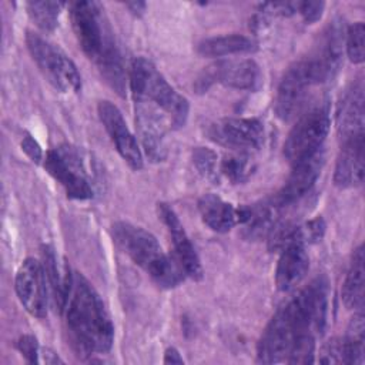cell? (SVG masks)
I'll return each instance as SVG.
<instances>
[{"instance_id": "cell-34", "label": "cell", "mask_w": 365, "mask_h": 365, "mask_svg": "<svg viewBox=\"0 0 365 365\" xmlns=\"http://www.w3.org/2000/svg\"><path fill=\"white\" fill-rule=\"evenodd\" d=\"M21 148L23 151L30 157L31 161L34 163H40L43 160V151H41V147L38 145V143L30 135V134H26L21 140Z\"/></svg>"}, {"instance_id": "cell-5", "label": "cell", "mask_w": 365, "mask_h": 365, "mask_svg": "<svg viewBox=\"0 0 365 365\" xmlns=\"http://www.w3.org/2000/svg\"><path fill=\"white\" fill-rule=\"evenodd\" d=\"M114 242L160 287H177L184 278L178 261L170 257L157 238L143 227L118 221L111 228Z\"/></svg>"}, {"instance_id": "cell-15", "label": "cell", "mask_w": 365, "mask_h": 365, "mask_svg": "<svg viewBox=\"0 0 365 365\" xmlns=\"http://www.w3.org/2000/svg\"><path fill=\"white\" fill-rule=\"evenodd\" d=\"M324 165V148H319L314 154L297 161L292 164V171L279 190V192L274 197V202L278 207H284L287 204L295 202L302 198L315 184L319 177V173Z\"/></svg>"}, {"instance_id": "cell-23", "label": "cell", "mask_w": 365, "mask_h": 365, "mask_svg": "<svg viewBox=\"0 0 365 365\" xmlns=\"http://www.w3.org/2000/svg\"><path fill=\"white\" fill-rule=\"evenodd\" d=\"M257 48V43L242 34H225L202 40L197 46V51L204 57H224L235 54L252 53Z\"/></svg>"}, {"instance_id": "cell-26", "label": "cell", "mask_w": 365, "mask_h": 365, "mask_svg": "<svg viewBox=\"0 0 365 365\" xmlns=\"http://www.w3.org/2000/svg\"><path fill=\"white\" fill-rule=\"evenodd\" d=\"M63 3L58 1H30L27 11L31 20L44 31H51L58 24Z\"/></svg>"}, {"instance_id": "cell-3", "label": "cell", "mask_w": 365, "mask_h": 365, "mask_svg": "<svg viewBox=\"0 0 365 365\" xmlns=\"http://www.w3.org/2000/svg\"><path fill=\"white\" fill-rule=\"evenodd\" d=\"M70 338L77 351L107 352L114 341V327L103 299L88 279L76 272L66 304Z\"/></svg>"}, {"instance_id": "cell-20", "label": "cell", "mask_w": 365, "mask_h": 365, "mask_svg": "<svg viewBox=\"0 0 365 365\" xmlns=\"http://www.w3.org/2000/svg\"><path fill=\"white\" fill-rule=\"evenodd\" d=\"M278 208L279 207L274 201L237 208L238 224L242 225L245 238L259 240L269 235L277 225Z\"/></svg>"}, {"instance_id": "cell-37", "label": "cell", "mask_w": 365, "mask_h": 365, "mask_svg": "<svg viewBox=\"0 0 365 365\" xmlns=\"http://www.w3.org/2000/svg\"><path fill=\"white\" fill-rule=\"evenodd\" d=\"M127 7H128L133 13L141 14V13L144 11V9H145V3H143V1H133V3H127Z\"/></svg>"}, {"instance_id": "cell-33", "label": "cell", "mask_w": 365, "mask_h": 365, "mask_svg": "<svg viewBox=\"0 0 365 365\" xmlns=\"http://www.w3.org/2000/svg\"><path fill=\"white\" fill-rule=\"evenodd\" d=\"M325 3L322 1H297V13H299L307 23H315L321 19Z\"/></svg>"}, {"instance_id": "cell-17", "label": "cell", "mask_w": 365, "mask_h": 365, "mask_svg": "<svg viewBox=\"0 0 365 365\" xmlns=\"http://www.w3.org/2000/svg\"><path fill=\"white\" fill-rule=\"evenodd\" d=\"M364 86L362 81L351 84L336 106V128L344 141L364 138Z\"/></svg>"}, {"instance_id": "cell-6", "label": "cell", "mask_w": 365, "mask_h": 365, "mask_svg": "<svg viewBox=\"0 0 365 365\" xmlns=\"http://www.w3.org/2000/svg\"><path fill=\"white\" fill-rule=\"evenodd\" d=\"M26 43L37 67L53 87L63 93L80 91V73L71 58H68L60 47L31 31L27 33Z\"/></svg>"}, {"instance_id": "cell-16", "label": "cell", "mask_w": 365, "mask_h": 365, "mask_svg": "<svg viewBox=\"0 0 365 365\" xmlns=\"http://www.w3.org/2000/svg\"><path fill=\"white\" fill-rule=\"evenodd\" d=\"M157 210H158V215H160L161 221L165 224V227L171 235L177 261L182 267L185 275H188L190 278H192L195 281L202 279L204 272H202L201 261H200L181 221L178 220L177 214L174 212V210L171 207H168L164 202H160Z\"/></svg>"}, {"instance_id": "cell-22", "label": "cell", "mask_w": 365, "mask_h": 365, "mask_svg": "<svg viewBox=\"0 0 365 365\" xmlns=\"http://www.w3.org/2000/svg\"><path fill=\"white\" fill-rule=\"evenodd\" d=\"M41 255H43V267H44L48 287L53 292L54 301L58 309L64 311L68 299V294L71 289V284H73V275L70 274V268L66 264L63 265V268L58 267L57 264L58 261L54 254V250L48 245H43Z\"/></svg>"}, {"instance_id": "cell-30", "label": "cell", "mask_w": 365, "mask_h": 365, "mask_svg": "<svg viewBox=\"0 0 365 365\" xmlns=\"http://www.w3.org/2000/svg\"><path fill=\"white\" fill-rule=\"evenodd\" d=\"M217 154L208 148L200 147L194 151V163L195 167L201 174L205 177H212L215 174V167H217Z\"/></svg>"}, {"instance_id": "cell-11", "label": "cell", "mask_w": 365, "mask_h": 365, "mask_svg": "<svg viewBox=\"0 0 365 365\" xmlns=\"http://www.w3.org/2000/svg\"><path fill=\"white\" fill-rule=\"evenodd\" d=\"M44 167L64 187L70 198L88 200L93 197V187L86 178L84 171H80V158L71 150L64 147L50 150L46 154Z\"/></svg>"}, {"instance_id": "cell-4", "label": "cell", "mask_w": 365, "mask_h": 365, "mask_svg": "<svg viewBox=\"0 0 365 365\" xmlns=\"http://www.w3.org/2000/svg\"><path fill=\"white\" fill-rule=\"evenodd\" d=\"M96 1H76L70 6L74 34L84 54L93 60L104 80L120 94L125 90V73L113 31Z\"/></svg>"}, {"instance_id": "cell-1", "label": "cell", "mask_w": 365, "mask_h": 365, "mask_svg": "<svg viewBox=\"0 0 365 365\" xmlns=\"http://www.w3.org/2000/svg\"><path fill=\"white\" fill-rule=\"evenodd\" d=\"M328 312V281L317 277L268 322L258 345L262 364H312L315 336L322 334Z\"/></svg>"}, {"instance_id": "cell-25", "label": "cell", "mask_w": 365, "mask_h": 365, "mask_svg": "<svg viewBox=\"0 0 365 365\" xmlns=\"http://www.w3.org/2000/svg\"><path fill=\"white\" fill-rule=\"evenodd\" d=\"M364 315L359 311L355 314L348 325L346 335L342 338L344 339V346H345V356H346V364H364Z\"/></svg>"}, {"instance_id": "cell-10", "label": "cell", "mask_w": 365, "mask_h": 365, "mask_svg": "<svg viewBox=\"0 0 365 365\" xmlns=\"http://www.w3.org/2000/svg\"><path fill=\"white\" fill-rule=\"evenodd\" d=\"M16 294L29 314L44 318L48 309V281L44 267L34 258H26L16 274Z\"/></svg>"}, {"instance_id": "cell-13", "label": "cell", "mask_w": 365, "mask_h": 365, "mask_svg": "<svg viewBox=\"0 0 365 365\" xmlns=\"http://www.w3.org/2000/svg\"><path fill=\"white\" fill-rule=\"evenodd\" d=\"M208 135L232 150H258L264 143V125L257 118H225L212 124Z\"/></svg>"}, {"instance_id": "cell-12", "label": "cell", "mask_w": 365, "mask_h": 365, "mask_svg": "<svg viewBox=\"0 0 365 365\" xmlns=\"http://www.w3.org/2000/svg\"><path fill=\"white\" fill-rule=\"evenodd\" d=\"M314 86L304 60L294 63L282 76L275 96V113L287 121L295 117L305 104L308 90Z\"/></svg>"}, {"instance_id": "cell-19", "label": "cell", "mask_w": 365, "mask_h": 365, "mask_svg": "<svg viewBox=\"0 0 365 365\" xmlns=\"http://www.w3.org/2000/svg\"><path fill=\"white\" fill-rule=\"evenodd\" d=\"M364 138L344 141L336 160L334 182L341 188L358 187L364 181Z\"/></svg>"}, {"instance_id": "cell-31", "label": "cell", "mask_w": 365, "mask_h": 365, "mask_svg": "<svg viewBox=\"0 0 365 365\" xmlns=\"http://www.w3.org/2000/svg\"><path fill=\"white\" fill-rule=\"evenodd\" d=\"M301 230V235L304 242H317L321 241V238L324 237L325 232V222L322 220V217H317L308 222H305L304 225H299Z\"/></svg>"}, {"instance_id": "cell-27", "label": "cell", "mask_w": 365, "mask_h": 365, "mask_svg": "<svg viewBox=\"0 0 365 365\" xmlns=\"http://www.w3.org/2000/svg\"><path fill=\"white\" fill-rule=\"evenodd\" d=\"M220 171L231 182L238 184V182H244L250 177L252 171V165H251L250 157L244 153H240V154L224 157L220 163Z\"/></svg>"}, {"instance_id": "cell-18", "label": "cell", "mask_w": 365, "mask_h": 365, "mask_svg": "<svg viewBox=\"0 0 365 365\" xmlns=\"http://www.w3.org/2000/svg\"><path fill=\"white\" fill-rule=\"evenodd\" d=\"M309 267V258L305 244L294 241L281 250L275 269V284L279 291H289L305 277Z\"/></svg>"}, {"instance_id": "cell-24", "label": "cell", "mask_w": 365, "mask_h": 365, "mask_svg": "<svg viewBox=\"0 0 365 365\" xmlns=\"http://www.w3.org/2000/svg\"><path fill=\"white\" fill-rule=\"evenodd\" d=\"M364 247L359 245L354 255L342 284V299L348 309H362L364 305Z\"/></svg>"}, {"instance_id": "cell-32", "label": "cell", "mask_w": 365, "mask_h": 365, "mask_svg": "<svg viewBox=\"0 0 365 365\" xmlns=\"http://www.w3.org/2000/svg\"><path fill=\"white\" fill-rule=\"evenodd\" d=\"M17 349L21 352V355L26 358L27 362L36 364L38 362V344L37 339L33 335H21L16 342Z\"/></svg>"}, {"instance_id": "cell-29", "label": "cell", "mask_w": 365, "mask_h": 365, "mask_svg": "<svg viewBox=\"0 0 365 365\" xmlns=\"http://www.w3.org/2000/svg\"><path fill=\"white\" fill-rule=\"evenodd\" d=\"M318 361L321 364H346L345 346L342 338H334L328 341L319 352Z\"/></svg>"}, {"instance_id": "cell-21", "label": "cell", "mask_w": 365, "mask_h": 365, "mask_svg": "<svg viewBox=\"0 0 365 365\" xmlns=\"http://www.w3.org/2000/svg\"><path fill=\"white\" fill-rule=\"evenodd\" d=\"M202 221L215 232H227L238 224L237 208L215 194H204L198 200Z\"/></svg>"}, {"instance_id": "cell-7", "label": "cell", "mask_w": 365, "mask_h": 365, "mask_svg": "<svg viewBox=\"0 0 365 365\" xmlns=\"http://www.w3.org/2000/svg\"><path fill=\"white\" fill-rule=\"evenodd\" d=\"M329 131V114L322 106L312 107L302 114L297 124L291 128L285 143L284 155L294 164L319 148H322L324 140Z\"/></svg>"}, {"instance_id": "cell-9", "label": "cell", "mask_w": 365, "mask_h": 365, "mask_svg": "<svg viewBox=\"0 0 365 365\" xmlns=\"http://www.w3.org/2000/svg\"><path fill=\"white\" fill-rule=\"evenodd\" d=\"M259 66L251 58H230L217 61L208 66L197 80V90L204 91L211 84L220 83L222 86L238 90H257L261 86Z\"/></svg>"}, {"instance_id": "cell-28", "label": "cell", "mask_w": 365, "mask_h": 365, "mask_svg": "<svg viewBox=\"0 0 365 365\" xmlns=\"http://www.w3.org/2000/svg\"><path fill=\"white\" fill-rule=\"evenodd\" d=\"M365 27L362 21L351 24L345 31V47L349 60L355 64L364 61L365 57Z\"/></svg>"}, {"instance_id": "cell-2", "label": "cell", "mask_w": 365, "mask_h": 365, "mask_svg": "<svg viewBox=\"0 0 365 365\" xmlns=\"http://www.w3.org/2000/svg\"><path fill=\"white\" fill-rule=\"evenodd\" d=\"M130 88L143 148L151 161H163L167 155L165 133L185 124L188 100L177 93L157 67L144 57H137L131 63Z\"/></svg>"}, {"instance_id": "cell-14", "label": "cell", "mask_w": 365, "mask_h": 365, "mask_svg": "<svg viewBox=\"0 0 365 365\" xmlns=\"http://www.w3.org/2000/svg\"><path fill=\"white\" fill-rule=\"evenodd\" d=\"M98 117L108 133L111 141L115 145V150L121 155V158L133 168H143V155L138 147V143L130 128L125 124V120L121 111L111 101L103 100L98 103Z\"/></svg>"}, {"instance_id": "cell-35", "label": "cell", "mask_w": 365, "mask_h": 365, "mask_svg": "<svg viewBox=\"0 0 365 365\" xmlns=\"http://www.w3.org/2000/svg\"><path fill=\"white\" fill-rule=\"evenodd\" d=\"M182 358L175 348H168L164 354V364H182Z\"/></svg>"}, {"instance_id": "cell-36", "label": "cell", "mask_w": 365, "mask_h": 365, "mask_svg": "<svg viewBox=\"0 0 365 365\" xmlns=\"http://www.w3.org/2000/svg\"><path fill=\"white\" fill-rule=\"evenodd\" d=\"M43 354H40L41 356H43V361L46 362V364H57V362H63L58 356H57V354H54L53 351H50V349H43L41 351Z\"/></svg>"}, {"instance_id": "cell-8", "label": "cell", "mask_w": 365, "mask_h": 365, "mask_svg": "<svg viewBox=\"0 0 365 365\" xmlns=\"http://www.w3.org/2000/svg\"><path fill=\"white\" fill-rule=\"evenodd\" d=\"M345 44L344 21L335 19L319 34L317 44L308 57L302 58L314 84L331 80L342 63Z\"/></svg>"}]
</instances>
